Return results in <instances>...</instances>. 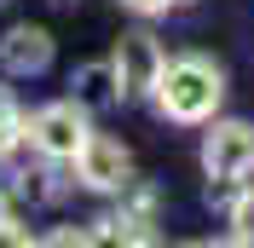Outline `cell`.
<instances>
[{
  "instance_id": "1",
  "label": "cell",
  "mask_w": 254,
  "mask_h": 248,
  "mask_svg": "<svg viewBox=\"0 0 254 248\" xmlns=\"http://www.w3.org/2000/svg\"><path fill=\"white\" fill-rule=\"evenodd\" d=\"M156 104L162 116H174V122H208L214 110H220L225 98V75H220V63H208V58H174V63H162V75H156Z\"/></svg>"
},
{
  "instance_id": "2",
  "label": "cell",
  "mask_w": 254,
  "mask_h": 248,
  "mask_svg": "<svg viewBox=\"0 0 254 248\" xmlns=\"http://www.w3.org/2000/svg\"><path fill=\"white\" fill-rule=\"evenodd\" d=\"M202 168L214 185H237L243 173H254V127L249 122H214L202 139Z\"/></svg>"
},
{
  "instance_id": "3",
  "label": "cell",
  "mask_w": 254,
  "mask_h": 248,
  "mask_svg": "<svg viewBox=\"0 0 254 248\" xmlns=\"http://www.w3.org/2000/svg\"><path fill=\"white\" fill-rule=\"evenodd\" d=\"M162 63H168V58H162L156 35H122V41H116V58H110L116 93H122V98H144L150 87H156Z\"/></svg>"
},
{
  "instance_id": "4",
  "label": "cell",
  "mask_w": 254,
  "mask_h": 248,
  "mask_svg": "<svg viewBox=\"0 0 254 248\" xmlns=\"http://www.w3.org/2000/svg\"><path fill=\"white\" fill-rule=\"evenodd\" d=\"M69 162H75V179L87 190H127V168H133V162H127V150L116 139H104V133H87Z\"/></svg>"
},
{
  "instance_id": "5",
  "label": "cell",
  "mask_w": 254,
  "mask_h": 248,
  "mask_svg": "<svg viewBox=\"0 0 254 248\" xmlns=\"http://www.w3.org/2000/svg\"><path fill=\"white\" fill-rule=\"evenodd\" d=\"M29 139L41 156H75L81 139H87V110L75 98H64V104H47L41 116L29 122Z\"/></svg>"
},
{
  "instance_id": "6",
  "label": "cell",
  "mask_w": 254,
  "mask_h": 248,
  "mask_svg": "<svg viewBox=\"0 0 254 248\" xmlns=\"http://www.w3.org/2000/svg\"><path fill=\"white\" fill-rule=\"evenodd\" d=\"M0 63H6L12 75H41L52 63V35L35 29V23H17L6 41H0Z\"/></svg>"
},
{
  "instance_id": "7",
  "label": "cell",
  "mask_w": 254,
  "mask_h": 248,
  "mask_svg": "<svg viewBox=\"0 0 254 248\" xmlns=\"http://www.w3.org/2000/svg\"><path fill=\"white\" fill-rule=\"evenodd\" d=\"M69 87H75V104L81 110H104V104L122 98V93H116V69H110V63H81Z\"/></svg>"
},
{
  "instance_id": "8",
  "label": "cell",
  "mask_w": 254,
  "mask_h": 248,
  "mask_svg": "<svg viewBox=\"0 0 254 248\" xmlns=\"http://www.w3.org/2000/svg\"><path fill=\"white\" fill-rule=\"evenodd\" d=\"M17 139H23V116H17V104L6 93H0V156H12Z\"/></svg>"
},
{
  "instance_id": "9",
  "label": "cell",
  "mask_w": 254,
  "mask_h": 248,
  "mask_svg": "<svg viewBox=\"0 0 254 248\" xmlns=\"http://www.w3.org/2000/svg\"><path fill=\"white\" fill-rule=\"evenodd\" d=\"M231 243H254V190L231 202Z\"/></svg>"
},
{
  "instance_id": "10",
  "label": "cell",
  "mask_w": 254,
  "mask_h": 248,
  "mask_svg": "<svg viewBox=\"0 0 254 248\" xmlns=\"http://www.w3.org/2000/svg\"><path fill=\"white\" fill-rule=\"evenodd\" d=\"M122 6H133V12H168L174 0H122Z\"/></svg>"
},
{
  "instance_id": "11",
  "label": "cell",
  "mask_w": 254,
  "mask_h": 248,
  "mask_svg": "<svg viewBox=\"0 0 254 248\" xmlns=\"http://www.w3.org/2000/svg\"><path fill=\"white\" fill-rule=\"evenodd\" d=\"M0 219H6V190H0Z\"/></svg>"
},
{
  "instance_id": "12",
  "label": "cell",
  "mask_w": 254,
  "mask_h": 248,
  "mask_svg": "<svg viewBox=\"0 0 254 248\" xmlns=\"http://www.w3.org/2000/svg\"><path fill=\"white\" fill-rule=\"evenodd\" d=\"M58 6H64V0H58Z\"/></svg>"
}]
</instances>
